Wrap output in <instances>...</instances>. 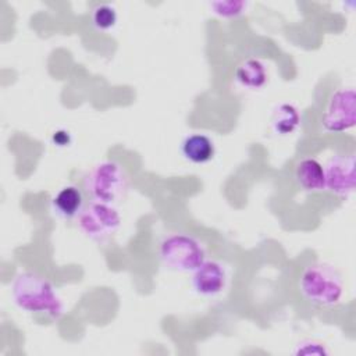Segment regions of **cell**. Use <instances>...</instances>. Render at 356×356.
Segmentation results:
<instances>
[{"mask_svg":"<svg viewBox=\"0 0 356 356\" xmlns=\"http://www.w3.org/2000/svg\"><path fill=\"white\" fill-rule=\"evenodd\" d=\"M11 293L15 305L25 312L42 314L51 320H58L63 314L64 306L54 286L36 273H19L13 282Z\"/></svg>","mask_w":356,"mask_h":356,"instance_id":"cell-1","label":"cell"},{"mask_svg":"<svg viewBox=\"0 0 356 356\" xmlns=\"http://www.w3.org/2000/svg\"><path fill=\"white\" fill-rule=\"evenodd\" d=\"M302 296L317 307H332L339 303L343 293V282L339 271L327 263H314L302 271L299 277Z\"/></svg>","mask_w":356,"mask_h":356,"instance_id":"cell-2","label":"cell"},{"mask_svg":"<svg viewBox=\"0 0 356 356\" xmlns=\"http://www.w3.org/2000/svg\"><path fill=\"white\" fill-rule=\"evenodd\" d=\"M129 177L117 161L107 160L95 165L83 179V191L92 202L113 204L125 197Z\"/></svg>","mask_w":356,"mask_h":356,"instance_id":"cell-3","label":"cell"},{"mask_svg":"<svg viewBox=\"0 0 356 356\" xmlns=\"http://www.w3.org/2000/svg\"><path fill=\"white\" fill-rule=\"evenodd\" d=\"M159 257L168 270L193 273L206 260V250L192 235L171 234L160 242Z\"/></svg>","mask_w":356,"mask_h":356,"instance_id":"cell-4","label":"cell"},{"mask_svg":"<svg viewBox=\"0 0 356 356\" xmlns=\"http://www.w3.org/2000/svg\"><path fill=\"white\" fill-rule=\"evenodd\" d=\"M121 225V216L111 204L92 202L78 216V227L83 235L93 241L113 236Z\"/></svg>","mask_w":356,"mask_h":356,"instance_id":"cell-5","label":"cell"},{"mask_svg":"<svg viewBox=\"0 0 356 356\" xmlns=\"http://www.w3.org/2000/svg\"><path fill=\"white\" fill-rule=\"evenodd\" d=\"M356 122V96L352 88L335 90L325 104L321 115L324 131L339 134L355 127Z\"/></svg>","mask_w":356,"mask_h":356,"instance_id":"cell-6","label":"cell"},{"mask_svg":"<svg viewBox=\"0 0 356 356\" xmlns=\"http://www.w3.org/2000/svg\"><path fill=\"white\" fill-rule=\"evenodd\" d=\"M325 191L348 197L355 189V157L353 154H335L324 165Z\"/></svg>","mask_w":356,"mask_h":356,"instance_id":"cell-7","label":"cell"},{"mask_svg":"<svg viewBox=\"0 0 356 356\" xmlns=\"http://www.w3.org/2000/svg\"><path fill=\"white\" fill-rule=\"evenodd\" d=\"M195 291L202 296H216L221 293L227 285L225 268L214 260H204L192 277Z\"/></svg>","mask_w":356,"mask_h":356,"instance_id":"cell-8","label":"cell"},{"mask_svg":"<svg viewBox=\"0 0 356 356\" xmlns=\"http://www.w3.org/2000/svg\"><path fill=\"white\" fill-rule=\"evenodd\" d=\"M295 181L305 192L325 191V175L323 164L313 159L305 157L295 165Z\"/></svg>","mask_w":356,"mask_h":356,"instance_id":"cell-9","label":"cell"},{"mask_svg":"<svg viewBox=\"0 0 356 356\" xmlns=\"http://www.w3.org/2000/svg\"><path fill=\"white\" fill-rule=\"evenodd\" d=\"M51 207L57 216L70 220L78 217L83 210V193L75 185L61 188L51 199Z\"/></svg>","mask_w":356,"mask_h":356,"instance_id":"cell-10","label":"cell"},{"mask_svg":"<svg viewBox=\"0 0 356 356\" xmlns=\"http://www.w3.org/2000/svg\"><path fill=\"white\" fill-rule=\"evenodd\" d=\"M184 157L193 164H204L213 160L216 147L213 140L203 134H192L186 136L181 145Z\"/></svg>","mask_w":356,"mask_h":356,"instance_id":"cell-11","label":"cell"},{"mask_svg":"<svg viewBox=\"0 0 356 356\" xmlns=\"http://www.w3.org/2000/svg\"><path fill=\"white\" fill-rule=\"evenodd\" d=\"M236 81L249 89H259L267 82V71L261 61L249 58L241 63L235 71Z\"/></svg>","mask_w":356,"mask_h":356,"instance_id":"cell-12","label":"cell"},{"mask_svg":"<svg viewBox=\"0 0 356 356\" xmlns=\"http://www.w3.org/2000/svg\"><path fill=\"white\" fill-rule=\"evenodd\" d=\"M300 124V114L298 108L292 104L282 103L280 104L271 117V128L277 135H289Z\"/></svg>","mask_w":356,"mask_h":356,"instance_id":"cell-13","label":"cell"},{"mask_svg":"<svg viewBox=\"0 0 356 356\" xmlns=\"http://www.w3.org/2000/svg\"><path fill=\"white\" fill-rule=\"evenodd\" d=\"M117 22V11L111 4H97L92 11V24L97 31H108Z\"/></svg>","mask_w":356,"mask_h":356,"instance_id":"cell-14","label":"cell"},{"mask_svg":"<svg viewBox=\"0 0 356 356\" xmlns=\"http://www.w3.org/2000/svg\"><path fill=\"white\" fill-rule=\"evenodd\" d=\"M214 13L224 18H234L241 14H243V8H246V4L242 1H218L211 4Z\"/></svg>","mask_w":356,"mask_h":356,"instance_id":"cell-15","label":"cell"},{"mask_svg":"<svg viewBox=\"0 0 356 356\" xmlns=\"http://www.w3.org/2000/svg\"><path fill=\"white\" fill-rule=\"evenodd\" d=\"M53 142L57 146H67L71 143V136L70 132L67 131H57L53 134Z\"/></svg>","mask_w":356,"mask_h":356,"instance_id":"cell-16","label":"cell"}]
</instances>
